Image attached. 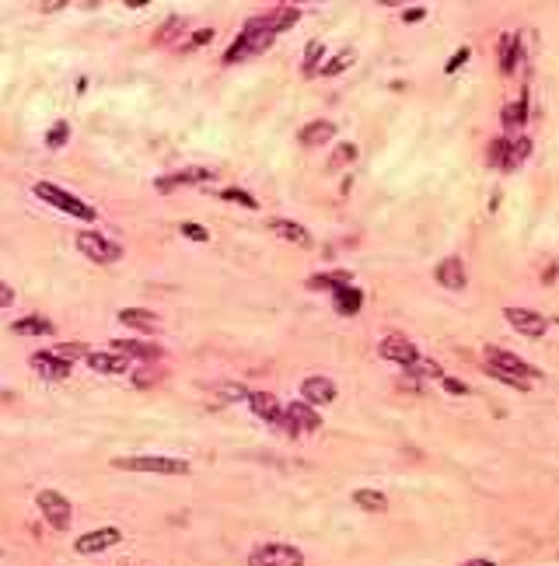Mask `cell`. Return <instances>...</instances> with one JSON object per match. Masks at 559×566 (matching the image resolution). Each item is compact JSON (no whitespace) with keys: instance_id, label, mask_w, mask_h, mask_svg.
Instances as JSON below:
<instances>
[{"instance_id":"cell-23","label":"cell","mask_w":559,"mask_h":566,"mask_svg":"<svg viewBox=\"0 0 559 566\" xmlns=\"http://www.w3.org/2000/svg\"><path fill=\"white\" fill-rule=\"evenodd\" d=\"M364 308V290H357V287H336V311H343V315H357Z\"/></svg>"},{"instance_id":"cell-14","label":"cell","mask_w":559,"mask_h":566,"mask_svg":"<svg viewBox=\"0 0 559 566\" xmlns=\"http://www.w3.org/2000/svg\"><path fill=\"white\" fill-rule=\"evenodd\" d=\"M112 353H119V357H140V361H158V357H161V346L140 343V339H112Z\"/></svg>"},{"instance_id":"cell-21","label":"cell","mask_w":559,"mask_h":566,"mask_svg":"<svg viewBox=\"0 0 559 566\" xmlns=\"http://www.w3.org/2000/svg\"><path fill=\"white\" fill-rule=\"evenodd\" d=\"M245 402L252 405V412H259V416H262V420H269V423L283 412L280 399H276V395H269V392H249V399H245Z\"/></svg>"},{"instance_id":"cell-4","label":"cell","mask_w":559,"mask_h":566,"mask_svg":"<svg viewBox=\"0 0 559 566\" xmlns=\"http://www.w3.org/2000/svg\"><path fill=\"white\" fill-rule=\"evenodd\" d=\"M36 503H39V514L45 518V525H53L56 531H67V528H70V521H74V507H70V500H67L63 493L43 489V493L36 496Z\"/></svg>"},{"instance_id":"cell-41","label":"cell","mask_w":559,"mask_h":566,"mask_svg":"<svg viewBox=\"0 0 559 566\" xmlns=\"http://www.w3.org/2000/svg\"><path fill=\"white\" fill-rule=\"evenodd\" d=\"M444 388H447L451 395H469V385L458 381V378H447V374H444Z\"/></svg>"},{"instance_id":"cell-29","label":"cell","mask_w":559,"mask_h":566,"mask_svg":"<svg viewBox=\"0 0 559 566\" xmlns=\"http://www.w3.org/2000/svg\"><path fill=\"white\" fill-rule=\"evenodd\" d=\"M49 353H53L56 361L70 364V361H81V357H87V346H85V343H56Z\"/></svg>"},{"instance_id":"cell-28","label":"cell","mask_w":559,"mask_h":566,"mask_svg":"<svg viewBox=\"0 0 559 566\" xmlns=\"http://www.w3.org/2000/svg\"><path fill=\"white\" fill-rule=\"evenodd\" d=\"M343 283H349V273L346 269H336V273H315L311 280H308V290H325V287H343Z\"/></svg>"},{"instance_id":"cell-8","label":"cell","mask_w":559,"mask_h":566,"mask_svg":"<svg viewBox=\"0 0 559 566\" xmlns=\"http://www.w3.org/2000/svg\"><path fill=\"white\" fill-rule=\"evenodd\" d=\"M486 364L489 367H500V370H507V374H514V378H535L538 370L531 364H524L521 357H514L511 350H504V346H486Z\"/></svg>"},{"instance_id":"cell-42","label":"cell","mask_w":559,"mask_h":566,"mask_svg":"<svg viewBox=\"0 0 559 566\" xmlns=\"http://www.w3.org/2000/svg\"><path fill=\"white\" fill-rule=\"evenodd\" d=\"M214 39V28H200V32H196V36H192V39L185 42V49H196V46H207V42Z\"/></svg>"},{"instance_id":"cell-11","label":"cell","mask_w":559,"mask_h":566,"mask_svg":"<svg viewBox=\"0 0 559 566\" xmlns=\"http://www.w3.org/2000/svg\"><path fill=\"white\" fill-rule=\"evenodd\" d=\"M283 416L291 420L294 434H311V430L322 427V416L315 412V405H308V402H287L283 405Z\"/></svg>"},{"instance_id":"cell-45","label":"cell","mask_w":559,"mask_h":566,"mask_svg":"<svg viewBox=\"0 0 559 566\" xmlns=\"http://www.w3.org/2000/svg\"><path fill=\"white\" fill-rule=\"evenodd\" d=\"M462 566H496L493 560H469V563H462Z\"/></svg>"},{"instance_id":"cell-6","label":"cell","mask_w":559,"mask_h":566,"mask_svg":"<svg viewBox=\"0 0 559 566\" xmlns=\"http://www.w3.org/2000/svg\"><path fill=\"white\" fill-rule=\"evenodd\" d=\"M249 566H304V552L287 542H266L249 556Z\"/></svg>"},{"instance_id":"cell-1","label":"cell","mask_w":559,"mask_h":566,"mask_svg":"<svg viewBox=\"0 0 559 566\" xmlns=\"http://www.w3.org/2000/svg\"><path fill=\"white\" fill-rule=\"evenodd\" d=\"M273 39H276V36L266 28V21H262V18H252V21H245V28H241V36L234 39V46L224 53V63H241V60H249V56H259L262 49H269Z\"/></svg>"},{"instance_id":"cell-35","label":"cell","mask_w":559,"mask_h":566,"mask_svg":"<svg viewBox=\"0 0 559 566\" xmlns=\"http://www.w3.org/2000/svg\"><path fill=\"white\" fill-rule=\"evenodd\" d=\"M353 158H357V147H353V144H340V151L329 158V168H340V164L353 161Z\"/></svg>"},{"instance_id":"cell-18","label":"cell","mask_w":559,"mask_h":566,"mask_svg":"<svg viewBox=\"0 0 559 566\" xmlns=\"http://www.w3.org/2000/svg\"><path fill=\"white\" fill-rule=\"evenodd\" d=\"M119 322L129 325V329H136V332H158V329H161L158 315L147 311V308H123V311H119Z\"/></svg>"},{"instance_id":"cell-15","label":"cell","mask_w":559,"mask_h":566,"mask_svg":"<svg viewBox=\"0 0 559 566\" xmlns=\"http://www.w3.org/2000/svg\"><path fill=\"white\" fill-rule=\"evenodd\" d=\"M32 367H36L43 378H49V381H63V378H70V364L56 361L49 350H43V353H32Z\"/></svg>"},{"instance_id":"cell-3","label":"cell","mask_w":559,"mask_h":566,"mask_svg":"<svg viewBox=\"0 0 559 566\" xmlns=\"http://www.w3.org/2000/svg\"><path fill=\"white\" fill-rule=\"evenodd\" d=\"M36 196L45 200L49 206H56V210H63V213H70V217H77V220H94V206H87L85 200H77L74 193H67V189H60L53 182H39Z\"/></svg>"},{"instance_id":"cell-22","label":"cell","mask_w":559,"mask_h":566,"mask_svg":"<svg viewBox=\"0 0 559 566\" xmlns=\"http://www.w3.org/2000/svg\"><path fill=\"white\" fill-rule=\"evenodd\" d=\"M87 367L91 370H98V374H123L126 370V357H119V353H87L85 357Z\"/></svg>"},{"instance_id":"cell-40","label":"cell","mask_w":559,"mask_h":566,"mask_svg":"<svg viewBox=\"0 0 559 566\" xmlns=\"http://www.w3.org/2000/svg\"><path fill=\"white\" fill-rule=\"evenodd\" d=\"M465 60H469V49L462 46V49H458V53L447 60V67H444V70H447V74H455V70H462V63H465Z\"/></svg>"},{"instance_id":"cell-27","label":"cell","mask_w":559,"mask_h":566,"mask_svg":"<svg viewBox=\"0 0 559 566\" xmlns=\"http://www.w3.org/2000/svg\"><path fill=\"white\" fill-rule=\"evenodd\" d=\"M500 122L504 126H524L528 122V98H517L511 105H504L500 109Z\"/></svg>"},{"instance_id":"cell-37","label":"cell","mask_w":559,"mask_h":566,"mask_svg":"<svg viewBox=\"0 0 559 566\" xmlns=\"http://www.w3.org/2000/svg\"><path fill=\"white\" fill-rule=\"evenodd\" d=\"M224 200H227V203H241V206H249V210L256 206V196H252V193H245V189H224Z\"/></svg>"},{"instance_id":"cell-12","label":"cell","mask_w":559,"mask_h":566,"mask_svg":"<svg viewBox=\"0 0 559 566\" xmlns=\"http://www.w3.org/2000/svg\"><path fill=\"white\" fill-rule=\"evenodd\" d=\"M301 395L308 405H329L336 402V381H329V378H322V374H315V378H308L301 385Z\"/></svg>"},{"instance_id":"cell-7","label":"cell","mask_w":559,"mask_h":566,"mask_svg":"<svg viewBox=\"0 0 559 566\" xmlns=\"http://www.w3.org/2000/svg\"><path fill=\"white\" fill-rule=\"evenodd\" d=\"M504 319L514 325L521 336H531V339L546 336V329H549V319H546V315H538V311H531V308H507V311H504Z\"/></svg>"},{"instance_id":"cell-16","label":"cell","mask_w":559,"mask_h":566,"mask_svg":"<svg viewBox=\"0 0 559 566\" xmlns=\"http://www.w3.org/2000/svg\"><path fill=\"white\" fill-rule=\"evenodd\" d=\"M207 178H210L207 168H189V171H182V175H165V178H158L154 189H158V193H172V189H178V186H196V182H207Z\"/></svg>"},{"instance_id":"cell-36","label":"cell","mask_w":559,"mask_h":566,"mask_svg":"<svg viewBox=\"0 0 559 566\" xmlns=\"http://www.w3.org/2000/svg\"><path fill=\"white\" fill-rule=\"evenodd\" d=\"M507 151H511V144H507V140H493V144H489V161L504 168V161H507Z\"/></svg>"},{"instance_id":"cell-20","label":"cell","mask_w":559,"mask_h":566,"mask_svg":"<svg viewBox=\"0 0 559 566\" xmlns=\"http://www.w3.org/2000/svg\"><path fill=\"white\" fill-rule=\"evenodd\" d=\"M269 228L283 238V242L291 245H301V248H308L311 245V235H308V228H301V224H294V220H283V217H276V220H269Z\"/></svg>"},{"instance_id":"cell-5","label":"cell","mask_w":559,"mask_h":566,"mask_svg":"<svg viewBox=\"0 0 559 566\" xmlns=\"http://www.w3.org/2000/svg\"><path fill=\"white\" fill-rule=\"evenodd\" d=\"M74 245L85 252L91 262H98V266H112V262H119L123 259V248L116 242H109L105 235H98V231H81Z\"/></svg>"},{"instance_id":"cell-9","label":"cell","mask_w":559,"mask_h":566,"mask_svg":"<svg viewBox=\"0 0 559 566\" xmlns=\"http://www.w3.org/2000/svg\"><path fill=\"white\" fill-rule=\"evenodd\" d=\"M378 350H381V357H385V361H395V364H402V367H413L416 361H420V350H416L406 336H398V332L385 336Z\"/></svg>"},{"instance_id":"cell-31","label":"cell","mask_w":559,"mask_h":566,"mask_svg":"<svg viewBox=\"0 0 559 566\" xmlns=\"http://www.w3.org/2000/svg\"><path fill=\"white\" fill-rule=\"evenodd\" d=\"M528 154H531V140H517V144H511V151H507V161H504V171L517 168V164L524 161Z\"/></svg>"},{"instance_id":"cell-2","label":"cell","mask_w":559,"mask_h":566,"mask_svg":"<svg viewBox=\"0 0 559 566\" xmlns=\"http://www.w3.org/2000/svg\"><path fill=\"white\" fill-rule=\"evenodd\" d=\"M116 469L126 472H158V476H189V461L182 458H165V454H126V458H112Z\"/></svg>"},{"instance_id":"cell-10","label":"cell","mask_w":559,"mask_h":566,"mask_svg":"<svg viewBox=\"0 0 559 566\" xmlns=\"http://www.w3.org/2000/svg\"><path fill=\"white\" fill-rule=\"evenodd\" d=\"M119 538H123V531H119V528H98V531H87V535H81V538L74 542V552H81V556H94V552L112 549Z\"/></svg>"},{"instance_id":"cell-43","label":"cell","mask_w":559,"mask_h":566,"mask_svg":"<svg viewBox=\"0 0 559 566\" xmlns=\"http://www.w3.org/2000/svg\"><path fill=\"white\" fill-rule=\"evenodd\" d=\"M423 18H427V11H423V7H406V11H402V21H406V25L423 21Z\"/></svg>"},{"instance_id":"cell-26","label":"cell","mask_w":559,"mask_h":566,"mask_svg":"<svg viewBox=\"0 0 559 566\" xmlns=\"http://www.w3.org/2000/svg\"><path fill=\"white\" fill-rule=\"evenodd\" d=\"M517 56H521L517 36H504V39H500V70H504V74H514Z\"/></svg>"},{"instance_id":"cell-44","label":"cell","mask_w":559,"mask_h":566,"mask_svg":"<svg viewBox=\"0 0 559 566\" xmlns=\"http://www.w3.org/2000/svg\"><path fill=\"white\" fill-rule=\"evenodd\" d=\"M7 304H14V290L7 283H0V308H7Z\"/></svg>"},{"instance_id":"cell-17","label":"cell","mask_w":559,"mask_h":566,"mask_svg":"<svg viewBox=\"0 0 559 566\" xmlns=\"http://www.w3.org/2000/svg\"><path fill=\"white\" fill-rule=\"evenodd\" d=\"M298 18H301V7H298V4H283V7H273L269 14H262V21H266V28H269L273 36L283 32V28H291Z\"/></svg>"},{"instance_id":"cell-25","label":"cell","mask_w":559,"mask_h":566,"mask_svg":"<svg viewBox=\"0 0 559 566\" xmlns=\"http://www.w3.org/2000/svg\"><path fill=\"white\" fill-rule=\"evenodd\" d=\"M11 329H14L18 336H49V332H53V322L43 319V315H28V319H18Z\"/></svg>"},{"instance_id":"cell-19","label":"cell","mask_w":559,"mask_h":566,"mask_svg":"<svg viewBox=\"0 0 559 566\" xmlns=\"http://www.w3.org/2000/svg\"><path fill=\"white\" fill-rule=\"evenodd\" d=\"M336 137V122H329V119H318V122H308L301 129V140L304 147H322V144H329Z\"/></svg>"},{"instance_id":"cell-39","label":"cell","mask_w":559,"mask_h":566,"mask_svg":"<svg viewBox=\"0 0 559 566\" xmlns=\"http://www.w3.org/2000/svg\"><path fill=\"white\" fill-rule=\"evenodd\" d=\"M182 25H185V21H182V18H172V21H168V25H161V28H158V42H172L175 36H178V32H182Z\"/></svg>"},{"instance_id":"cell-38","label":"cell","mask_w":559,"mask_h":566,"mask_svg":"<svg viewBox=\"0 0 559 566\" xmlns=\"http://www.w3.org/2000/svg\"><path fill=\"white\" fill-rule=\"evenodd\" d=\"M182 235H185V238H192V242H210L207 228H203V224H192V220H185V224H182Z\"/></svg>"},{"instance_id":"cell-13","label":"cell","mask_w":559,"mask_h":566,"mask_svg":"<svg viewBox=\"0 0 559 566\" xmlns=\"http://www.w3.org/2000/svg\"><path fill=\"white\" fill-rule=\"evenodd\" d=\"M433 277H437V283H440V287H447V290H465V262L451 255V259L437 262Z\"/></svg>"},{"instance_id":"cell-33","label":"cell","mask_w":559,"mask_h":566,"mask_svg":"<svg viewBox=\"0 0 559 566\" xmlns=\"http://www.w3.org/2000/svg\"><path fill=\"white\" fill-rule=\"evenodd\" d=\"M67 140H70V126H67V122H56V126L45 133V147H53V151H60Z\"/></svg>"},{"instance_id":"cell-30","label":"cell","mask_w":559,"mask_h":566,"mask_svg":"<svg viewBox=\"0 0 559 566\" xmlns=\"http://www.w3.org/2000/svg\"><path fill=\"white\" fill-rule=\"evenodd\" d=\"M349 63H353V49H343L340 56H329V60L318 67V74H325V78H336V74H343Z\"/></svg>"},{"instance_id":"cell-24","label":"cell","mask_w":559,"mask_h":566,"mask_svg":"<svg viewBox=\"0 0 559 566\" xmlns=\"http://www.w3.org/2000/svg\"><path fill=\"white\" fill-rule=\"evenodd\" d=\"M353 503L364 507L367 514H385L388 511V496L378 493V489H357V493H353Z\"/></svg>"},{"instance_id":"cell-34","label":"cell","mask_w":559,"mask_h":566,"mask_svg":"<svg viewBox=\"0 0 559 566\" xmlns=\"http://www.w3.org/2000/svg\"><path fill=\"white\" fill-rule=\"evenodd\" d=\"M486 374H489L493 381H504V385H511V388H521V392L528 388V385H524L521 378H514V374H507V370H500V367H489V364H486Z\"/></svg>"},{"instance_id":"cell-32","label":"cell","mask_w":559,"mask_h":566,"mask_svg":"<svg viewBox=\"0 0 559 566\" xmlns=\"http://www.w3.org/2000/svg\"><path fill=\"white\" fill-rule=\"evenodd\" d=\"M322 56H325L322 42H311V46L304 49V74H318V67H322Z\"/></svg>"}]
</instances>
